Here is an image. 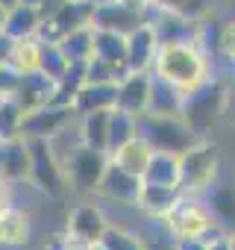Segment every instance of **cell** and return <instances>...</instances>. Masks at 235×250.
I'll list each match as a JSON object with an SVG mask.
<instances>
[{"instance_id": "47", "label": "cell", "mask_w": 235, "mask_h": 250, "mask_svg": "<svg viewBox=\"0 0 235 250\" xmlns=\"http://www.w3.org/2000/svg\"><path fill=\"white\" fill-rule=\"evenodd\" d=\"M0 247H3V215H0Z\"/></svg>"}, {"instance_id": "25", "label": "cell", "mask_w": 235, "mask_h": 250, "mask_svg": "<svg viewBox=\"0 0 235 250\" xmlns=\"http://www.w3.org/2000/svg\"><path fill=\"white\" fill-rule=\"evenodd\" d=\"M141 180L150 186H179V156L165 153V150H153L150 165H147Z\"/></svg>"}, {"instance_id": "27", "label": "cell", "mask_w": 235, "mask_h": 250, "mask_svg": "<svg viewBox=\"0 0 235 250\" xmlns=\"http://www.w3.org/2000/svg\"><path fill=\"white\" fill-rule=\"evenodd\" d=\"M41 53H44V39L39 36H27V39H15L9 65L18 68L21 74H33L41 71Z\"/></svg>"}, {"instance_id": "10", "label": "cell", "mask_w": 235, "mask_h": 250, "mask_svg": "<svg viewBox=\"0 0 235 250\" xmlns=\"http://www.w3.org/2000/svg\"><path fill=\"white\" fill-rule=\"evenodd\" d=\"M150 12L153 9H138V6L124 3V0H106V3H94L91 24L100 30H115V33L130 36L133 30H138L141 24L150 21Z\"/></svg>"}, {"instance_id": "3", "label": "cell", "mask_w": 235, "mask_h": 250, "mask_svg": "<svg viewBox=\"0 0 235 250\" xmlns=\"http://www.w3.org/2000/svg\"><path fill=\"white\" fill-rule=\"evenodd\" d=\"M223 171V153L215 139H200L179 156V191L203 197L206 188Z\"/></svg>"}, {"instance_id": "45", "label": "cell", "mask_w": 235, "mask_h": 250, "mask_svg": "<svg viewBox=\"0 0 235 250\" xmlns=\"http://www.w3.org/2000/svg\"><path fill=\"white\" fill-rule=\"evenodd\" d=\"M21 3H27V6H36V9H41V3H44V0H21Z\"/></svg>"}, {"instance_id": "9", "label": "cell", "mask_w": 235, "mask_h": 250, "mask_svg": "<svg viewBox=\"0 0 235 250\" xmlns=\"http://www.w3.org/2000/svg\"><path fill=\"white\" fill-rule=\"evenodd\" d=\"M141 186H144V180H141V177L127 174L124 168L112 165V159H109V168H106V174H103V180H100V186H97V194H94V197H97V200H103V203H112V206L136 209V212H138Z\"/></svg>"}, {"instance_id": "43", "label": "cell", "mask_w": 235, "mask_h": 250, "mask_svg": "<svg viewBox=\"0 0 235 250\" xmlns=\"http://www.w3.org/2000/svg\"><path fill=\"white\" fill-rule=\"evenodd\" d=\"M62 250H91V244H85V241H77V238H65V247Z\"/></svg>"}, {"instance_id": "16", "label": "cell", "mask_w": 235, "mask_h": 250, "mask_svg": "<svg viewBox=\"0 0 235 250\" xmlns=\"http://www.w3.org/2000/svg\"><path fill=\"white\" fill-rule=\"evenodd\" d=\"M150 71H127V77L118 83V100L115 109H124L136 118H141L147 112V100H150Z\"/></svg>"}, {"instance_id": "32", "label": "cell", "mask_w": 235, "mask_h": 250, "mask_svg": "<svg viewBox=\"0 0 235 250\" xmlns=\"http://www.w3.org/2000/svg\"><path fill=\"white\" fill-rule=\"evenodd\" d=\"M138 136V118L124 112V109H112L109 112V153L118 150L124 142Z\"/></svg>"}, {"instance_id": "15", "label": "cell", "mask_w": 235, "mask_h": 250, "mask_svg": "<svg viewBox=\"0 0 235 250\" xmlns=\"http://www.w3.org/2000/svg\"><path fill=\"white\" fill-rule=\"evenodd\" d=\"M33 159H30V142L24 136L6 139L0 145V180L12 186H30Z\"/></svg>"}, {"instance_id": "23", "label": "cell", "mask_w": 235, "mask_h": 250, "mask_svg": "<svg viewBox=\"0 0 235 250\" xmlns=\"http://www.w3.org/2000/svg\"><path fill=\"white\" fill-rule=\"evenodd\" d=\"M33 241V215L21 206H12L3 212V247H27Z\"/></svg>"}, {"instance_id": "17", "label": "cell", "mask_w": 235, "mask_h": 250, "mask_svg": "<svg viewBox=\"0 0 235 250\" xmlns=\"http://www.w3.org/2000/svg\"><path fill=\"white\" fill-rule=\"evenodd\" d=\"M12 100L24 109V115L33 112V109H41V106H47V103L56 100V80H50L44 71L21 74V85L12 94Z\"/></svg>"}, {"instance_id": "13", "label": "cell", "mask_w": 235, "mask_h": 250, "mask_svg": "<svg viewBox=\"0 0 235 250\" xmlns=\"http://www.w3.org/2000/svg\"><path fill=\"white\" fill-rule=\"evenodd\" d=\"M91 18H94V0H68V3H65L53 18H47V21L41 24L39 39H44V42H59V39H65L68 33H74V30L91 24Z\"/></svg>"}, {"instance_id": "4", "label": "cell", "mask_w": 235, "mask_h": 250, "mask_svg": "<svg viewBox=\"0 0 235 250\" xmlns=\"http://www.w3.org/2000/svg\"><path fill=\"white\" fill-rule=\"evenodd\" d=\"M138 136L153 150H165L176 156H182L188 147L200 142V136L185 124L182 115H153V112H144L138 118Z\"/></svg>"}, {"instance_id": "34", "label": "cell", "mask_w": 235, "mask_h": 250, "mask_svg": "<svg viewBox=\"0 0 235 250\" xmlns=\"http://www.w3.org/2000/svg\"><path fill=\"white\" fill-rule=\"evenodd\" d=\"M21 127H24V109L12 97H3L0 100V136H3V142L18 139Z\"/></svg>"}, {"instance_id": "22", "label": "cell", "mask_w": 235, "mask_h": 250, "mask_svg": "<svg viewBox=\"0 0 235 250\" xmlns=\"http://www.w3.org/2000/svg\"><path fill=\"white\" fill-rule=\"evenodd\" d=\"M150 156H153V147L141 139V136H133L130 142H124L118 150L109 153L112 165L124 168L127 174H136V177H144L147 165H150Z\"/></svg>"}, {"instance_id": "51", "label": "cell", "mask_w": 235, "mask_h": 250, "mask_svg": "<svg viewBox=\"0 0 235 250\" xmlns=\"http://www.w3.org/2000/svg\"><path fill=\"white\" fill-rule=\"evenodd\" d=\"M94 3H106V0H94Z\"/></svg>"}, {"instance_id": "31", "label": "cell", "mask_w": 235, "mask_h": 250, "mask_svg": "<svg viewBox=\"0 0 235 250\" xmlns=\"http://www.w3.org/2000/svg\"><path fill=\"white\" fill-rule=\"evenodd\" d=\"M109 112H91V115H82L79 124H82V139L88 147L94 150H106L109 153Z\"/></svg>"}, {"instance_id": "33", "label": "cell", "mask_w": 235, "mask_h": 250, "mask_svg": "<svg viewBox=\"0 0 235 250\" xmlns=\"http://www.w3.org/2000/svg\"><path fill=\"white\" fill-rule=\"evenodd\" d=\"M127 65H118V62H106V59H97L91 56L85 62V83H121L127 77Z\"/></svg>"}, {"instance_id": "42", "label": "cell", "mask_w": 235, "mask_h": 250, "mask_svg": "<svg viewBox=\"0 0 235 250\" xmlns=\"http://www.w3.org/2000/svg\"><path fill=\"white\" fill-rule=\"evenodd\" d=\"M206 238H176V250H206Z\"/></svg>"}, {"instance_id": "21", "label": "cell", "mask_w": 235, "mask_h": 250, "mask_svg": "<svg viewBox=\"0 0 235 250\" xmlns=\"http://www.w3.org/2000/svg\"><path fill=\"white\" fill-rule=\"evenodd\" d=\"M182 197L179 186H150L144 183L141 186V197H138V215L141 218H153V221H162L168 215V209Z\"/></svg>"}, {"instance_id": "44", "label": "cell", "mask_w": 235, "mask_h": 250, "mask_svg": "<svg viewBox=\"0 0 235 250\" xmlns=\"http://www.w3.org/2000/svg\"><path fill=\"white\" fill-rule=\"evenodd\" d=\"M6 12H9V9H6L3 3H0V33H3V30H6Z\"/></svg>"}, {"instance_id": "26", "label": "cell", "mask_w": 235, "mask_h": 250, "mask_svg": "<svg viewBox=\"0 0 235 250\" xmlns=\"http://www.w3.org/2000/svg\"><path fill=\"white\" fill-rule=\"evenodd\" d=\"M44 18L36 6H27V3H15L9 12H6V33L12 39H27V36H39Z\"/></svg>"}, {"instance_id": "46", "label": "cell", "mask_w": 235, "mask_h": 250, "mask_svg": "<svg viewBox=\"0 0 235 250\" xmlns=\"http://www.w3.org/2000/svg\"><path fill=\"white\" fill-rule=\"evenodd\" d=\"M0 3H3V6H6V9H12V6H15V3H21V0H0Z\"/></svg>"}, {"instance_id": "41", "label": "cell", "mask_w": 235, "mask_h": 250, "mask_svg": "<svg viewBox=\"0 0 235 250\" xmlns=\"http://www.w3.org/2000/svg\"><path fill=\"white\" fill-rule=\"evenodd\" d=\"M223 124L235 127V85H229V97H226V109H223Z\"/></svg>"}, {"instance_id": "35", "label": "cell", "mask_w": 235, "mask_h": 250, "mask_svg": "<svg viewBox=\"0 0 235 250\" xmlns=\"http://www.w3.org/2000/svg\"><path fill=\"white\" fill-rule=\"evenodd\" d=\"M71 68V59L62 53V47L56 42H44V53H41V71L50 77V80H62Z\"/></svg>"}, {"instance_id": "8", "label": "cell", "mask_w": 235, "mask_h": 250, "mask_svg": "<svg viewBox=\"0 0 235 250\" xmlns=\"http://www.w3.org/2000/svg\"><path fill=\"white\" fill-rule=\"evenodd\" d=\"M109 221L112 218L103 212V200H97V197H77V203L71 206L68 221H65V235H71L77 241H85V244H97L100 235L106 232Z\"/></svg>"}, {"instance_id": "1", "label": "cell", "mask_w": 235, "mask_h": 250, "mask_svg": "<svg viewBox=\"0 0 235 250\" xmlns=\"http://www.w3.org/2000/svg\"><path fill=\"white\" fill-rule=\"evenodd\" d=\"M150 74L159 77V80H165V83H171L182 94H191L194 88H200L206 80L215 77L212 56L197 42H188V44H162L159 53H156V59H153Z\"/></svg>"}, {"instance_id": "29", "label": "cell", "mask_w": 235, "mask_h": 250, "mask_svg": "<svg viewBox=\"0 0 235 250\" xmlns=\"http://www.w3.org/2000/svg\"><path fill=\"white\" fill-rule=\"evenodd\" d=\"M100 244L106 250H147L144 247V238L136 227H127V224H118V221H109L106 232L100 235Z\"/></svg>"}, {"instance_id": "11", "label": "cell", "mask_w": 235, "mask_h": 250, "mask_svg": "<svg viewBox=\"0 0 235 250\" xmlns=\"http://www.w3.org/2000/svg\"><path fill=\"white\" fill-rule=\"evenodd\" d=\"M147 24L153 27L159 47L162 44H188V42H197V36H200V21H191L182 12H171V9H159V6H153Z\"/></svg>"}, {"instance_id": "14", "label": "cell", "mask_w": 235, "mask_h": 250, "mask_svg": "<svg viewBox=\"0 0 235 250\" xmlns=\"http://www.w3.org/2000/svg\"><path fill=\"white\" fill-rule=\"evenodd\" d=\"M77 109L74 106H65V103H47L41 109H33L24 115V127H21V136L24 139H50L56 130H62L65 124L77 121Z\"/></svg>"}, {"instance_id": "12", "label": "cell", "mask_w": 235, "mask_h": 250, "mask_svg": "<svg viewBox=\"0 0 235 250\" xmlns=\"http://www.w3.org/2000/svg\"><path fill=\"white\" fill-rule=\"evenodd\" d=\"M215 224L226 232H235V171H220L217 180L203 194Z\"/></svg>"}, {"instance_id": "24", "label": "cell", "mask_w": 235, "mask_h": 250, "mask_svg": "<svg viewBox=\"0 0 235 250\" xmlns=\"http://www.w3.org/2000/svg\"><path fill=\"white\" fill-rule=\"evenodd\" d=\"M182 100H185V94L179 88H174L171 83H165L159 77L150 80L147 112H153V115H182Z\"/></svg>"}, {"instance_id": "49", "label": "cell", "mask_w": 235, "mask_h": 250, "mask_svg": "<svg viewBox=\"0 0 235 250\" xmlns=\"http://www.w3.org/2000/svg\"><path fill=\"white\" fill-rule=\"evenodd\" d=\"M91 250H106V247H103V244L97 241V244H91Z\"/></svg>"}, {"instance_id": "39", "label": "cell", "mask_w": 235, "mask_h": 250, "mask_svg": "<svg viewBox=\"0 0 235 250\" xmlns=\"http://www.w3.org/2000/svg\"><path fill=\"white\" fill-rule=\"evenodd\" d=\"M15 206V186L6 183V180H0V215L9 212Z\"/></svg>"}, {"instance_id": "37", "label": "cell", "mask_w": 235, "mask_h": 250, "mask_svg": "<svg viewBox=\"0 0 235 250\" xmlns=\"http://www.w3.org/2000/svg\"><path fill=\"white\" fill-rule=\"evenodd\" d=\"M21 85V71L9 62H0V97H12Z\"/></svg>"}, {"instance_id": "38", "label": "cell", "mask_w": 235, "mask_h": 250, "mask_svg": "<svg viewBox=\"0 0 235 250\" xmlns=\"http://www.w3.org/2000/svg\"><path fill=\"white\" fill-rule=\"evenodd\" d=\"M206 244H209L206 250H232V247H229V232L220 229V227H215V229L206 235Z\"/></svg>"}, {"instance_id": "28", "label": "cell", "mask_w": 235, "mask_h": 250, "mask_svg": "<svg viewBox=\"0 0 235 250\" xmlns=\"http://www.w3.org/2000/svg\"><path fill=\"white\" fill-rule=\"evenodd\" d=\"M91 56L106 59V62H118V65H127V36L115 33V30L94 27V53Z\"/></svg>"}, {"instance_id": "20", "label": "cell", "mask_w": 235, "mask_h": 250, "mask_svg": "<svg viewBox=\"0 0 235 250\" xmlns=\"http://www.w3.org/2000/svg\"><path fill=\"white\" fill-rule=\"evenodd\" d=\"M115 100H118V85L115 83H85L77 97H74V109L77 115H91V112H106V109H115Z\"/></svg>"}, {"instance_id": "2", "label": "cell", "mask_w": 235, "mask_h": 250, "mask_svg": "<svg viewBox=\"0 0 235 250\" xmlns=\"http://www.w3.org/2000/svg\"><path fill=\"white\" fill-rule=\"evenodd\" d=\"M226 97H229V85L220 77H212L200 88H194L191 94H185V100H182V118H185V124L200 139H212V130L217 127V124H223Z\"/></svg>"}, {"instance_id": "52", "label": "cell", "mask_w": 235, "mask_h": 250, "mask_svg": "<svg viewBox=\"0 0 235 250\" xmlns=\"http://www.w3.org/2000/svg\"><path fill=\"white\" fill-rule=\"evenodd\" d=\"M0 145H3V136H0Z\"/></svg>"}, {"instance_id": "18", "label": "cell", "mask_w": 235, "mask_h": 250, "mask_svg": "<svg viewBox=\"0 0 235 250\" xmlns=\"http://www.w3.org/2000/svg\"><path fill=\"white\" fill-rule=\"evenodd\" d=\"M159 53V42L150 24H141L127 36V68L130 71H150Z\"/></svg>"}, {"instance_id": "5", "label": "cell", "mask_w": 235, "mask_h": 250, "mask_svg": "<svg viewBox=\"0 0 235 250\" xmlns=\"http://www.w3.org/2000/svg\"><path fill=\"white\" fill-rule=\"evenodd\" d=\"M162 224L171 229V235L176 238H206L217 224L206 206L203 197H194V194H182L171 209L168 215L162 218Z\"/></svg>"}, {"instance_id": "19", "label": "cell", "mask_w": 235, "mask_h": 250, "mask_svg": "<svg viewBox=\"0 0 235 250\" xmlns=\"http://www.w3.org/2000/svg\"><path fill=\"white\" fill-rule=\"evenodd\" d=\"M47 142V147H50V153H53V159H56V165L65 171L68 165H71V159L85 147V139H82V124H79V118L77 121H71V124H65L62 130H56L50 139H44Z\"/></svg>"}, {"instance_id": "40", "label": "cell", "mask_w": 235, "mask_h": 250, "mask_svg": "<svg viewBox=\"0 0 235 250\" xmlns=\"http://www.w3.org/2000/svg\"><path fill=\"white\" fill-rule=\"evenodd\" d=\"M12 47H15V39L3 30L0 33V62H9V56H12Z\"/></svg>"}, {"instance_id": "48", "label": "cell", "mask_w": 235, "mask_h": 250, "mask_svg": "<svg viewBox=\"0 0 235 250\" xmlns=\"http://www.w3.org/2000/svg\"><path fill=\"white\" fill-rule=\"evenodd\" d=\"M229 247L235 250V232H229Z\"/></svg>"}, {"instance_id": "30", "label": "cell", "mask_w": 235, "mask_h": 250, "mask_svg": "<svg viewBox=\"0 0 235 250\" xmlns=\"http://www.w3.org/2000/svg\"><path fill=\"white\" fill-rule=\"evenodd\" d=\"M62 47V53L71 59V62H88L91 53H94V24H85L74 33H68L65 39L56 42Z\"/></svg>"}, {"instance_id": "50", "label": "cell", "mask_w": 235, "mask_h": 250, "mask_svg": "<svg viewBox=\"0 0 235 250\" xmlns=\"http://www.w3.org/2000/svg\"><path fill=\"white\" fill-rule=\"evenodd\" d=\"M232 80H235V65H232Z\"/></svg>"}, {"instance_id": "36", "label": "cell", "mask_w": 235, "mask_h": 250, "mask_svg": "<svg viewBox=\"0 0 235 250\" xmlns=\"http://www.w3.org/2000/svg\"><path fill=\"white\" fill-rule=\"evenodd\" d=\"M215 50L229 62L235 65V12L217 24V33H215Z\"/></svg>"}, {"instance_id": "53", "label": "cell", "mask_w": 235, "mask_h": 250, "mask_svg": "<svg viewBox=\"0 0 235 250\" xmlns=\"http://www.w3.org/2000/svg\"><path fill=\"white\" fill-rule=\"evenodd\" d=\"M0 100H3V97H0Z\"/></svg>"}, {"instance_id": "7", "label": "cell", "mask_w": 235, "mask_h": 250, "mask_svg": "<svg viewBox=\"0 0 235 250\" xmlns=\"http://www.w3.org/2000/svg\"><path fill=\"white\" fill-rule=\"evenodd\" d=\"M30 142V159H33V174H30V188H36L39 194L50 197V200H65L68 194V183H65V171L56 165L50 147L44 139H27Z\"/></svg>"}, {"instance_id": "6", "label": "cell", "mask_w": 235, "mask_h": 250, "mask_svg": "<svg viewBox=\"0 0 235 250\" xmlns=\"http://www.w3.org/2000/svg\"><path fill=\"white\" fill-rule=\"evenodd\" d=\"M109 168V153L106 150H94V147H82L71 165L65 168V183H68V194L71 197H94L97 186L103 180Z\"/></svg>"}]
</instances>
